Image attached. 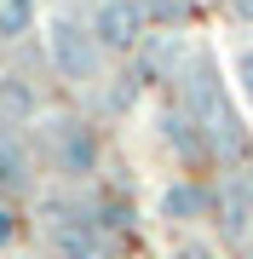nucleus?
Instances as JSON below:
<instances>
[{
	"label": "nucleus",
	"mask_w": 253,
	"mask_h": 259,
	"mask_svg": "<svg viewBox=\"0 0 253 259\" xmlns=\"http://www.w3.org/2000/svg\"><path fill=\"white\" fill-rule=\"evenodd\" d=\"M178 93H184V110L196 115V127L207 133V144L219 150V156H242L247 150V133H242V115L230 110V98H225V81H219V64L213 58H190L184 69H178Z\"/></svg>",
	"instance_id": "f257e3e1"
},
{
	"label": "nucleus",
	"mask_w": 253,
	"mask_h": 259,
	"mask_svg": "<svg viewBox=\"0 0 253 259\" xmlns=\"http://www.w3.org/2000/svg\"><path fill=\"white\" fill-rule=\"evenodd\" d=\"M46 64L64 75V81H92L98 64H104V40L92 35V23H75L64 18V12H52L46 18Z\"/></svg>",
	"instance_id": "f03ea898"
},
{
	"label": "nucleus",
	"mask_w": 253,
	"mask_h": 259,
	"mask_svg": "<svg viewBox=\"0 0 253 259\" xmlns=\"http://www.w3.org/2000/svg\"><path fill=\"white\" fill-rule=\"evenodd\" d=\"M46 242L58 259H110V225L92 219V213H75V207H52L46 219Z\"/></svg>",
	"instance_id": "7ed1b4c3"
},
{
	"label": "nucleus",
	"mask_w": 253,
	"mask_h": 259,
	"mask_svg": "<svg viewBox=\"0 0 253 259\" xmlns=\"http://www.w3.org/2000/svg\"><path fill=\"white\" fill-rule=\"evenodd\" d=\"M92 35L104 40V52H132V47H144V40H150V6H144V0H98Z\"/></svg>",
	"instance_id": "20e7f679"
},
{
	"label": "nucleus",
	"mask_w": 253,
	"mask_h": 259,
	"mask_svg": "<svg viewBox=\"0 0 253 259\" xmlns=\"http://www.w3.org/2000/svg\"><path fill=\"white\" fill-rule=\"evenodd\" d=\"M40 139H46L52 161L64 167V173H92L98 139H92V127H86V121H75V115H46V121H40Z\"/></svg>",
	"instance_id": "39448f33"
},
{
	"label": "nucleus",
	"mask_w": 253,
	"mask_h": 259,
	"mask_svg": "<svg viewBox=\"0 0 253 259\" xmlns=\"http://www.w3.org/2000/svg\"><path fill=\"white\" fill-rule=\"evenodd\" d=\"M35 0H0V40H23V35H35Z\"/></svg>",
	"instance_id": "423d86ee"
},
{
	"label": "nucleus",
	"mask_w": 253,
	"mask_h": 259,
	"mask_svg": "<svg viewBox=\"0 0 253 259\" xmlns=\"http://www.w3.org/2000/svg\"><path fill=\"white\" fill-rule=\"evenodd\" d=\"M201 207H207V190H196V185H173L161 196V213H167V219H196Z\"/></svg>",
	"instance_id": "0eeeda50"
},
{
	"label": "nucleus",
	"mask_w": 253,
	"mask_h": 259,
	"mask_svg": "<svg viewBox=\"0 0 253 259\" xmlns=\"http://www.w3.org/2000/svg\"><path fill=\"white\" fill-rule=\"evenodd\" d=\"M230 75H236V93H242V98L253 104V40L230 52Z\"/></svg>",
	"instance_id": "6e6552de"
},
{
	"label": "nucleus",
	"mask_w": 253,
	"mask_h": 259,
	"mask_svg": "<svg viewBox=\"0 0 253 259\" xmlns=\"http://www.w3.org/2000/svg\"><path fill=\"white\" fill-rule=\"evenodd\" d=\"M18 179H23V150L12 139H0V190H12Z\"/></svg>",
	"instance_id": "1a4fd4ad"
},
{
	"label": "nucleus",
	"mask_w": 253,
	"mask_h": 259,
	"mask_svg": "<svg viewBox=\"0 0 253 259\" xmlns=\"http://www.w3.org/2000/svg\"><path fill=\"white\" fill-rule=\"evenodd\" d=\"M230 12H236L242 23H253V0H230Z\"/></svg>",
	"instance_id": "9d476101"
},
{
	"label": "nucleus",
	"mask_w": 253,
	"mask_h": 259,
	"mask_svg": "<svg viewBox=\"0 0 253 259\" xmlns=\"http://www.w3.org/2000/svg\"><path fill=\"white\" fill-rule=\"evenodd\" d=\"M12 242V213H0V248Z\"/></svg>",
	"instance_id": "9b49d317"
},
{
	"label": "nucleus",
	"mask_w": 253,
	"mask_h": 259,
	"mask_svg": "<svg viewBox=\"0 0 253 259\" xmlns=\"http://www.w3.org/2000/svg\"><path fill=\"white\" fill-rule=\"evenodd\" d=\"M184 259H219V253H207V248H190V253H184Z\"/></svg>",
	"instance_id": "f8f14e48"
}]
</instances>
